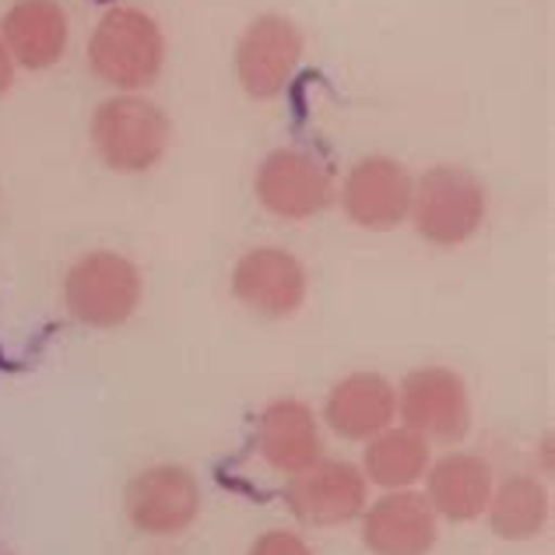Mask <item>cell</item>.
<instances>
[{"mask_svg":"<svg viewBox=\"0 0 555 555\" xmlns=\"http://www.w3.org/2000/svg\"><path fill=\"white\" fill-rule=\"evenodd\" d=\"M89 64L113 89H149L166 64L163 28L138 8H113L92 33Z\"/></svg>","mask_w":555,"mask_h":555,"instance_id":"cell-1","label":"cell"},{"mask_svg":"<svg viewBox=\"0 0 555 555\" xmlns=\"http://www.w3.org/2000/svg\"><path fill=\"white\" fill-rule=\"evenodd\" d=\"M172 141L169 116L141 95L106 99L92 116V144L116 172H149Z\"/></svg>","mask_w":555,"mask_h":555,"instance_id":"cell-2","label":"cell"},{"mask_svg":"<svg viewBox=\"0 0 555 555\" xmlns=\"http://www.w3.org/2000/svg\"><path fill=\"white\" fill-rule=\"evenodd\" d=\"M415 232L433 246H461L486 222V186L464 166H436L412 186Z\"/></svg>","mask_w":555,"mask_h":555,"instance_id":"cell-3","label":"cell"},{"mask_svg":"<svg viewBox=\"0 0 555 555\" xmlns=\"http://www.w3.org/2000/svg\"><path fill=\"white\" fill-rule=\"evenodd\" d=\"M64 302L85 327H120L141 306V271L113 250L85 254L64 278Z\"/></svg>","mask_w":555,"mask_h":555,"instance_id":"cell-4","label":"cell"},{"mask_svg":"<svg viewBox=\"0 0 555 555\" xmlns=\"http://www.w3.org/2000/svg\"><path fill=\"white\" fill-rule=\"evenodd\" d=\"M401 418L404 429L418 433L422 440L461 443L472 429V401L464 379L443 366L408 373L401 384Z\"/></svg>","mask_w":555,"mask_h":555,"instance_id":"cell-5","label":"cell"},{"mask_svg":"<svg viewBox=\"0 0 555 555\" xmlns=\"http://www.w3.org/2000/svg\"><path fill=\"white\" fill-rule=\"evenodd\" d=\"M127 517L144 534H180L201 514V486L180 464H158L141 472L124 495Z\"/></svg>","mask_w":555,"mask_h":555,"instance_id":"cell-6","label":"cell"},{"mask_svg":"<svg viewBox=\"0 0 555 555\" xmlns=\"http://www.w3.org/2000/svg\"><path fill=\"white\" fill-rule=\"evenodd\" d=\"M257 201L285 222L313 218L334 201L331 172L299 149H278L257 169Z\"/></svg>","mask_w":555,"mask_h":555,"instance_id":"cell-7","label":"cell"},{"mask_svg":"<svg viewBox=\"0 0 555 555\" xmlns=\"http://www.w3.org/2000/svg\"><path fill=\"white\" fill-rule=\"evenodd\" d=\"M288 509L310 528H341L366 509V475L348 461H317L292 475Z\"/></svg>","mask_w":555,"mask_h":555,"instance_id":"cell-8","label":"cell"},{"mask_svg":"<svg viewBox=\"0 0 555 555\" xmlns=\"http://www.w3.org/2000/svg\"><path fill=\"white\" fill-rule=\"evenodd\" d=\"M302 61V36L282 14H264L243 33L236 47V78L250 99H274Z\"/></svg>","mask_w":555,"mask_h":555,"instance_id":"cell-9","label":"cell"},{"mask_svg":"<svg viewBox=\"0 0 555 555\" xmlns=\"http://www.w3.org/2000/svg\"><path fill=\"white\" fill-rule=\"evenodd\" d=\"M306 268L288 250L278 246H257V250L243 254L232 268V296H236L246 310L260 317L285 320L299 313L306 302Z\"/></svg>","mask_w":555,"mask_h":555,"instance_id":"cell-10","label":"cell"},{"mask_svg":"<svg viewBox=\"0 0 555 555\" xmlns=\"http://www.w3.org/2000/svg\"><path fill=\"white\" fill-rule=\"evenodd\" d=\"M412 177L401 163L387 155H370L352 166L341 186L345 215L352 218L359 229L387 232L404 222L412 211Z\"/></svg>","mask_w":555,"mask_h":555,"instance_id":"cell-11","label":"cell"},{"mask_svg":"<svg viewBox=\"0 0 555 555\" xmlns=\"http://www.w3.org/2000/svg\"><path fill=\"white\" fill-rule=\"evenodd\" d=\"M436 534V509L418 492L393 489L362 520V542L373 555H429Z\"/></svg>","mask_w":555,"mask_h":555,"instance_id":"cell-12","label":"cell"},{"mask_svg":"<svg viewBox=\"0 0 555 555\" xmlns=\"http://www.w3.org/2000/svg\"><path fill=\"white\" fill-rule=\"evenodd\" d=\"M398 412V393L379 373H352L338 379L327 393L324 418L345 440H373L376 433L390 429Z\"/></svg>","mask_w":555,"mask_h":555,"instance_id":"cell-13","label":"cell"},{"mask_svg":"<svg viewBox=\"0 0 555 555\" xmlns=\"http://www.w3.org/2000/svg\"><path fill=\"white\" fill-rule=\"evenodd\" d=\"M0 39L14 64L47 70L67 50V14L56 0H18L0 22Z\"/></svg>","mask_w":555,"mask_h":555,"instance_id":"cell-14","label":"cell"},{"mask_svg":"<svg viewBox=\"0 0 555 555\" xmlns=\"http://www.w3.org/2000/svg\"><path fill=\"white\" fill-rule=\"evenodd\" d=\"M257 450L274 472L299 475L324 454L313 412L302 401H274L257 418Z\"/></svg>","mask_w":555,"mask_h":555,"instance_id":"cell-15","label":"cell"},{"mask_svg":"<svg viewBox=\"0 0 555 555\" xmlns=\"http://www.w3.org/2000/svg\"><path fill=\"white\" fill-rule=\"evenodd\" d=\"M492 495V467L475 454H447L429 467V506L454 524L486 514Z\"/></svg>","mask_w":555,"mask_h":555,"instance_id":"cell-16","label":"cell"},{"mask_svg":"<svg viewBox=\"0 0 555 555\" xmlns=\"http://www.w3.org/2000/svg\"><path fill=\"white\" fill-rule=\"evenodd\" d=\"M362 472L379 489H408L429 472V440L412 429H384L366 440Z\"/></svg>","mask_w":555,"mask_h":555,"instance_id":"cell-17","label":"cell"},{"mask_svg":"<svg viewBox=\"0 0 555 555\" xmlns=\"http://www.w3.org/2000/svg\"><path fill=\"white\" fill-rule=\"evenodd\" d=\"M486 514L489 528L500 538H506V542H528V538L542 534L548 524V492L538 478H506L500 489H492Z\"/></svg>","mask_w":555,"mask_h":555,"instance_id":"cell-18","label":"cell"},{"mask_svg":"<svg viewBox=\"0 0 555 555\" xmlns=\"http://www.w3.org/2000/svg\"><path fill=\"white\" fill-rule=\"evenodd\" d=\"M250 555H313V548L292 531H268L254 542Z\"/></svg>","mask_w":555,"mask_h":555,"instance_id":"cell-19","label":"cell"},{"mask_svg":"<svg viewBox=\"0 0 555 555\" xmlns=\"http://www.w3.org/2000/svg\"><path fill=\"white\" fill-rule=\"evenodd\" d=\"M11 81H14V61H11V53L4 47V39H0V95H8Z\"/></svg>","mask_w":555,"mask_h":555,"instance_id":"cell-20","label":"cell"},{"mask_svg":"<svg viewBox=\"0 0 555 555\" xmlns=\"http://www.w3.org/2000/svg\"><path fill=\"white\" fill-rule=\"evenodd\" d=\"M0 555H8V552H4V548H0Z\"/></svg>","mask_w":555,"mask_h":555,"instance_id":"cell-21","label":"cell"}]
</instances>
